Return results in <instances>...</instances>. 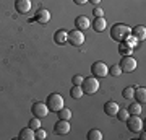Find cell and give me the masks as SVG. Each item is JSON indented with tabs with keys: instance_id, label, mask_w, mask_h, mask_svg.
<instances>
[{
	"instance_id": "1",
	"label": "cell",
	"mask_w": 146,
	"mask_h": 140,
	"mask_svg": "<svg viewBox=\"0 0 146 140\" xmlns=\"http://www.w3.org/2000/svg\"><path fill=\"white\" fill-rule=\"evenodd\" d=\"M128 36H131V29H130V26L123 25V23H115L112 26V29H110V38L117 42L125 41Z\"/></svg>"
},
{
	"instance_id": "2",
	"label": "cell",
	"mask_w": 146,
	"mask_h": 140,
	"mask_svg": "<svg viewBox=\"0 0 146 140\" xmlns=\"http://www.w3.org/2000/svg\"><path fill=\"white\" fill-rule=\"evenodd\" d=\"M47 108H49V111H52V113H58L60 109L65 106V103H63V98L60 96L58 93H52L47 96Z\"/></svg>"
},
{
	"instance_id": "3",
	"label": "cell",
	"mask_w": 146,
	"mask_h": 140,
	"mask_svg": "<svg viewBox=\"0 0 146 140\" xmlns=\"http://www.w3.org/2000/svg\"><path fill=\"white\" fill-rule=\"evenodd\" d=\"M81 88H83V93H86V94H94L98 90H99V80H98L96 77L83 78Z\"/></svg>"
},
{
	"instance_id": "4",
	"label": "cell",
	"mask_w": 146,
	"mask_h": 140,
	"mask_svg": "<svg viewBox=\"0 0 146 140\" xmlns=\"http://www.w3.org/2000/svg\"><path fill=\"white\" fill-rule=\"evenodd\" d=\"M67 42H70L72 46H75V47H78V46H81L84 42V34H83V31H80V29H72V31H68V41Z\"/></svg>"
},
{
	"instance_id": "5",
	"label": "cell",
	"mask_w": 146,
	"mask_h": 140,
	"mask_svg": "<svg viewBox=\"0 0 146 140\" xmlns=\"http://www.w3.org/2000/svg\"><path fill=\"white\" fill-rule=\"evenodd\" d=\"M120 68H122V72H125V73H130L133 72L136 68V65H138V62H136L135 59L131 57V56H123L122 57V60H120Z\"/></svg>"
},
{
	"instance_id": "6",
	"label": "cell",
	"mask_w": 146,
	"mask_h": 140,
	"mask_svg": "<svg viewBox=\"0 0 146 140\" xmlns=\"http://www.w3.org/2000/svg\"><path fill=\"white\" fill-rule=\"evenodd\" d=\"M91 73H93V77H96V78H104L106 75L109 73V68H107V65H106L104 62L98 60V62L93 64V67H91Z\"/></svg>"
},
{
	"instance_id": "7",
	"label": "cell",
	"mask_w": 146,
	"mask_h": 140,
	"mask_svg": "<svg viewBox=\"0 0 146 140\" xmlns=\"http://www.w3.org/2000/svg\"><path fill=\"white\" fill-rule=\"evenodd\" d=\"M127 125H128V130L130 132H140L143 130V121H141L140 116H128V119L125 121Z\"/></svg>"
},
{
	"instance_id": "8",
	"label": "cell",
	"mask_w": 146,
	"mask_h": 140,
	"mask_svg": "<svg viewBox=\"0 0 146 140\" xmlns=\"http://www.w3.org/2000/svg\"><path fill=\"white\" fill-rule=\"evenodd\" d=\"M31 113L34 117H39V119H42V117H46L47 114H49V108H47L46 103H34L31 108Z\"/></svg>"
},
{
	"instance_id": "9",
	"label": "cell",
	"mask_w": 146,
	"mask_h": 140,
	"mask_svg": "<svg viewBox=\"0 0 146 140\" xmlns=\"http://www.w3.org/2000/svg\"><path fill=\"white\" fill-rule=\"evenodd\" d=\"M54 130H55V134H58V135L68 134V132H70V124H68V121L58 119L57 122H55V125H54Z\"/></svg>"
},
{
	"instance_id": "10",
	"label": "cell",
	"mask_w": 146,
	"mask_h": 140,
	"mask_svg": "<svg viewBox=\"0 0 146 140\" xmlns=\"http://www.w3.org/2000/svg\"><path fill=\"white\" fill-rule=\"evenodd\" d=\"M15 8L18 13L26 15L28 11L31 10V0H15Z\"/></svg>"
},
{
	"instance_id": "11",
	"label": "cell",
	"mask_w": 146,
	"mask_h": 140,
	"mask_svg": "<svg viewBox=\"0 0 146 140\" xmlns=\"http://www.w3.org/2000/svg\"><path fill=\"white\" fill-rule=\"evenodd\" d=\"M75 26H76V29H80V31H84V29L91 28V21H89L88 16L80 15V16H76V20H75Z\"/></svg>"
},
{
	"instance_id": "12",
	"label": "cell",
	"mask_w": 146,
	"mask_h": 140,
	"mask_svg": "<svg viewBox=\"0 0 146 140\" xmlns=\"http://www.w3.org/2000/svg\"><path fill=\"white\" fill-rule=\"evenodd\" d=\"M34 20H36L37 23H41V25H46V23L50 21V11L46 10V8H39L36 16H34Z\"/></svg>"
},
{
	"instance_id": "13",
	"label": "cell",
	"mask_w": 146,
	"mask_h": 140,
	"mask_svg": "<svg viewBox=\"0 0 146 140\" xmlns=\"http://www.w3.org/2000/svg\"><path fill=\"white\" fill-rule=\"evenodd\" d=\"M107 28V21H106L104 16H96L93 21V29L94 31H98V33H102Z\"/></svg>"
},
{
	"instance_id": "14",
	"label": "cell",
	"mask_w": 146,
	"mask_h": 140,
	"mask_svg": "<svg viewBox=\"0 0 146 140\" xmlns=\"http://www.w3.org/2000/svg\"><path fill=\"white\" fill-rule=\"evenodd\" d=\"M120 109V106H119V103H115V101H107V103L104 104V113L107 116H115L117 114V111Z\"/></svg>"
},
{
	"instance_id": "15",
	"label": "cell",
	"mask_w": 146,
	"mask_h": 140,
	"mask_svg": "<svg viewBox=\"0 0 146 140\" xmlns=\"http://www.w3.org/2000/svg\"><path fill=\"white\" fill-rule=\"evenodd\" d=\"M54 41L57 42V44H60V46H63V44L68 41V31H65V29H58V31H55V34H54Z\"/></svg>"
},
{
	"instance_id": "16",
	"label": "cell",
	"mask_w": 146,
	"mask_h": 140,
	"mask_svg": "<svg viewBox=\"0 0 146 140\" xmlns=\"http://www.w3.org/2000/svg\"><path fill=\"white\" fill-rule=\"evenodd\" d=\"M131 34H133L138 41H145L146 39V28L143 25H138V26H135V28L131 29Z\"/></svg>"
},
{
	"instance_id": "17",
	"label": "cell",
	"mask_w": 146,
	"mask_h": 140,
	"mask_svg": "<svg viewBox=\"0 0 146 140\" xmlns=\"http://www.w3.org/2000/svg\"><path fill=\"white\" fill-rule=\"evenodd\" d=\"M18 139L20 140H36V135H34V130L31 127H25L23 130H20Z\"/></svg>"
},
{
	"instance_id": "18",
	"label": "cell",
	"mask_w": 146,
	"mask_h": 140,
	"mask_svg": "<svg viewBox=\"0 0 146 140\" xmlns=\"http://www.w3.org/2000/svg\"><path fill=\"white\" fill-rule=\"evenodd\" d=\"M133 96L136 98V103L145 104L146 103V88H135Z\"/></svg>"
},
{
	"instance_id": "19",
	"label": "cell",
	"mask_w": 146,
	"mask_h": 140,
	"mask_svg": "<svg viewBox=\"0 0 146 140\" xmlns=\"http://www.w3.org/2000/svg\"><path fill=\"white\" fill-rule=\"evenodd\" d=\"M131 51H133V47H131L128 42L122 41L119 44V52L122 54V56H131Z\"/></svg>"
},
{
	"instance_id": "20",
	"label": "cell",
	"mask_w": 146,
	"mask_h": 140,
	"mask_svg": "<svg viewBox=\"0 0 146 140\" xmlns=\"http://www.w3.org/2000/svg\"><path fill=\"white\" fill-rule=\"evenodd\" d=\"M127 111H128V114L131 116H140L141 114V104L140 103H131L128 108H127Z\"/></svg>"
},
{
	"instance_id": "21",
	"label": "cell",
	"mask_w": 146,
	"mask_h": 140,
	"mask_svg": "<svg viewBox=\"0 0 146 140\" xmlns=\"http://www.w3.org/2000/svg\"><path fill=\"white\" fill-rule=\"evenodd\" d=\"M83 88H81V85H75L72 88V91H70V96H72L73 99H80L81 96H83Z\"/></svg>"
},
{
	"instance_id": "22",
	"label": "cell",
	"mask_w": 146,
	"mask_h": 140,
	"mask_svg": "<svg viewBox=\"0 0 146 140\" xmlns=\"http://www.w3.org/2000/svg\"><path fill=\"white\" fill-rule=\"evenodd\" d=\"M88 140H102V134H101V130L98 129H93L88 132Z\"/></svg>"
},
{
	"instance_id": "23",
	"label": "cell",
	"mask_w": 146,
	"mask_h": 140,
	"mask_svg": "<svg viewBox=\"0 0 146 140\" xmlns=\"http://www.w3.org/2000/svg\"><path fill=\"white\" fill-rule=\"evenodd\" d=\"M58 117H60V119H65V121H70V117H72V111L63 106V108L58 111Z\"/></svg>"
},
{
	"instance_id": "24",
	"label": "cell",
	"mask_w": 146,
	"mask_h": 140,
	"mask_svg": "<svg viewBox=\"0 0 146 140\" xmlns=\"http://www.w3.org/2000/svg\"><path fill=\"white\" fill-rule=\"evenodd\" d=\"M115 116H117V117H119L122 122H125V121L128 119V116H130V114H128V111H127V109H122V108H120L119 111H117V114H115Z\"/></svg>"
},
{
	"instance_id": "25",
	"label": "cell",
	"mask_w": 146,
	"mask_h": 140,
	"mask_svg": "<svg viewBox=\"0 0 146 140\" xmlns=\"http://www.w3.org/2000/svg\"><path fill=\"white\" fill-rule=\"evenodd\" d=\"M34 135H36V140H46V139H47L46 130L42 129V127H39V129L34 130Z\"/></svg>"
},
{
	"instance_id": "26",
	"label": "cell",
	"mask_w": 146,
	"mask_h": 140,
	"mask_svg": "<svg viewBox=\"0 0 146 140\" xmlns=\"http://www.w3.org/2000/svg\"><path fill=\"white\" fill-rule=\"evenodd\" d=\"M28 127H31L33 130L39 129V127H41V119H39V117H33V119L29 121V125H28Z\"/></svg>"
},
{
	"instance_id": "27",
	"label": "cell",
	"mask_w": 146,
	"mask_h": 140,
	"mask_svg": "<svg viewBox=\"0 0 146 140\" xmlns=\"http://www.w3.org/2000/svg\"><path fill=\"white\" fill-rule=\"evenodd\" d=\"M133 93H135V88H131V86H127L125 90H123V98L125 99H131L133 98Z\"/></svg>"
},
{
	"instance_id": "28",
	"label": "cell",
	"mask_w": 146,
	"mask_h": 140,
	"mask_svg": "<svg viewBox=\"0 0 146 140\" xmlns=\"http://www.w3.org/2000/svg\"><path fill=\"white\" fill-rule=\"evenodd\" d=\"M109 73L112 75V77L117 78L120 73H122V68H120V65H112V67H110V70H109Z\"/></svg>"
},
{
	"instance_id": "29",
	"label": "cell",
	"mask_w": 146,
	"mask_h": 140,
	"mask_svg": "<svg viewBox=\"0 0 146 140\" xmlns=\"http://www.w3.org/2000/svg\"><path fill=\"white\" fill-rule=\"evenodd\" d=\"M83 78H84V77H81V75H75V77L72 78V80H73V85H81V83H83Z\"/></svg>"
},
{
	"instance_id": "30",
	"label": "cell",
	"mask_w": 146,
	"mask_h": 140,
	"mask_svg": "<svg viewBox=\"0 0 146 140\" xmlns=\"http://www.w3.org/2000/svg\"><path fill=\"white\" fill-rule=\"evenodd\" d=\"M93 13H94V16H104V10H102V8H99V7H96Z\"/></svg>"
},
{
	"instance_id": "31",
	"label": "cell",
	"mask_w": 146,
	"mask_h": 140,
	"mask_svg": "<svg viewBox=\"0 0 146 140\" xmlns=\"http://www.w3.org/2000/svg\"><path fill=\"white\" fill-rule=\"evenodd\" d=\"M73 2H75L76 5H84L86 2H89V0H73Z\"/></svg>"
},
{
	"instance_id": "32",
	"label": "cell",
	"mask_w": 146,
	"mask_h": 140,
	"mask_svg": "<svg viewBox=\"0 0 146 140\" xmlns=\"http://www.w3.org/2000/svg\"><path fill=\"white\" fill-rule=\"evenodd\" d=\"M140 132H141V130H140ZM140 139H141V140L146 139V134H145V132H141V134H140Z\"/></svg>"
},
{
	"instance_id": "33",
	"label": "cell",
	"mask_w": 146,
	"mask_h": 140,
	"mask_svg": "<svg viewBox=\"0 0 146 140\" xmlns=\"http://www.w3.org/2000/svg\"><path fill=\"white\" fill-rule=\"evenodd\" d=\"M99 2H101V0H91V3H94V5H98Z\"/></svg>"
}]
</instances>
